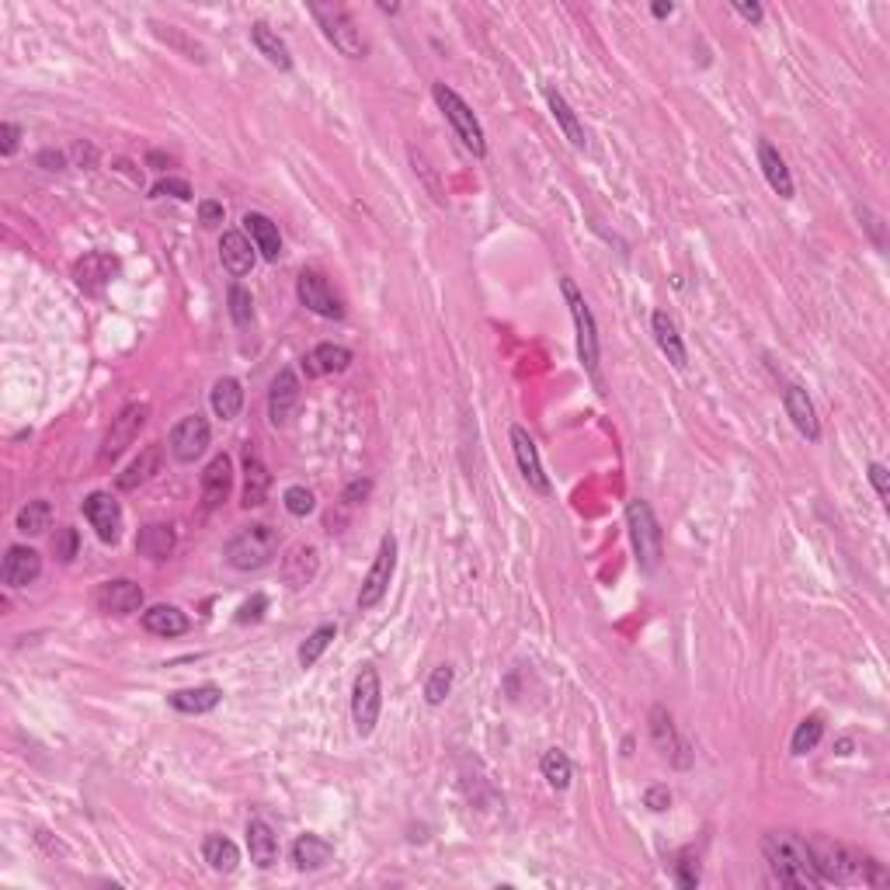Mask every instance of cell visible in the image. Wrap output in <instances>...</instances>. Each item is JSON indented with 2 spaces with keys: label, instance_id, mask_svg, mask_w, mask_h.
Segmentation results:
<instances>
[{
  "label": "cell",
  "instance_id": "9a60e30c",
  "mask_svg": "<svg viewBox=\"0 0 890 890\" xmlns=\"http://www.w3.org/2000/svg\"><path fill=\"white\" fill-rule=\"evenodd\" d=\"M512 449H515V463H519V473H522L525 484H529V491H536L539 498H546V494H550V477H546L543 463H539L536 442H532L529 432L519 425L512 428Z\"/></svg>",
  "mask_w": 890,
  "mask_h": 890
},
{
  "label": "cell",
  "instance_id": "e575fe53",
  "mask_svg": "<svg viewBox=\"0 0 890 890\" xmlns=\"http://www.w3.org/2000/svg\"><path fill=\"white\" fill-rule=\"evenodd\" d=\"M546 101H550V112L553 119H557V126L564 129V136L571 140L574 150H585L588 136H585V126L578 122V115H574V108L567 105V98L560 91H553V87H546Z\"/></svg>",
  "mask_w": 890,
  "mask_h": 890
},
{
  "label": "cell",
  "instance_id": "4fadbf2b",
  "mask_svg": "<svg viewBox=\"0 0 890 890\" xmlns=\"http://www.w3.org/2000/svg\"><path fill=\"white\" fill-rule=\"evenodd\" d=\"M84 519L98 532L101 543H119L122 539V505L108 491H94L84 498Z\"/></svg>",
  "mask_w": 890,
  "mask_h": 890
},
{
  "label": "cell",
  "instance_id": "3957f363",
  "mask_svg": "<svg viewBox=\"0 0 890 890\" xmlns=\"http://www.w3.org/2000/svg\"><path fill=\"white\" fill-rule=\"evenodd\" d=\"M626 525H630V539H633V553H637L640 571H658L661 557H665V536H661L658 515L647 501L633 498L626 505Z\"/></svg>",
  "mask_w": 890,
  "mask_h": 890
},
{
  "label": "cell",
  "instance_id": "f1b7e54d",
  "mask_svg": "<svg viewBox=\"0 0 890 890\" xmlns=\"http://www.w3.org/2000/svg\"><path fill=\"white\" fill-rule=\"evenodd\" d=\"M317 574V550L306 543H296L293 550L282 557V578H286L289 588H303L313 581Z\"/></svg>",
  "mask_w": 890,
  "mask_h": 890
},
{
  "label": "cell",
  "instance_id": "8992f818",
  "mask_svg": "<svg viewBox=\"0 0 890 890\" xmlns=\"http://www.w3.org/2000/svg\"><path fill=\"white\" fill-rule=\"evenodd\" d=\"M435 101H439L442 115L449 119V126L456 129V136L463 140V147L473 153V157H484L487 153V140H484V129H480L477 115H473V108L466 105L463 98H459L456 91H452L449 84H435L432 87Z\"/></svg>",
  "mask_w": 890,
  "mask_h": 890
},
{
  "label": "cell",
  "instance_id": "52a82bcc",
  "mask_svg": "<svg viewBox=\"0 0 890 890\" xmlns=\"http://www.w3.org/2000/svg\"><path fill=\"white\" fill-rule=\"evenodd\" d=\"M379 710H383V682H379V671L372 665H362L352 685V720L362 738H369V734L376 731Z\"/></svg>",
  "mask_w": 890,
  "mask_h": 890
},
{
  "label": "cell",
  "instance_id": "ee69618b",
  "mask_svg": "<svg viewBox=\"0 0 890 890\" xmlns=\"http://www.w3.org/2000/svg\"><path fill=\"white\" fill-rule=\"evenodd\" d=\"M230 317H233V324L240 327V331H244V327H251V320H254V299H251V293H247L244 286H230Z\"/></svg>",
  "mask_w": 890,
  "mask_h": 890
},
{
  "label": "cell",
  "instance_id": "9f6ffc18",
  "mask_svg": "<svg viewBox=\"0 0 890 890\" xmlns=\"http://www.w3.org/2000/svg\"><path fill=\"white\" fill-rule=\"evenodd\" d=\"M199 223L202 226H220L223 223V206H220V202H213V199L199 202Z\"/></svg>",
  "mask_w": 890,
  "mask_h": 890
},
{
  "label": "cell",
  "instance_id": "bcb514c9",
  "mask_svg": "<svg viewBox=\"0 0 890 890\" xmlns=\"http://www.w3.org/2000/svg\"><path fill=\"white\" fill-rule=\"evenodd\" d=\"M282 501H286V512L296 515V519H306V515L317 508V498H313V491H306V487H286V494H282Z\"/></svg>",
  "mask_w": 890,
  "mask_h": 890
},
{
  "label": "cell",
  "instance_id": "44dd1931",
  "mask_svg": "<svg viewBox=\"0 0 890 890\" xmlns=\"http://www.w3.org/2000/svg\"><path fill=\"white\" fill-rule=\"evenodd\" d=\"M247 852H251V863L258 870H272L279 863V838H275L272 824L261 821V817L247 821Z\"/></svg>",
  "mask_w": 890,
  "mask_h": 890
},
{
  "label": "cell",
  "instance_id": "ac0fdd59",
  "mask_svg": "<svg viewBox=\"0 0 890 890\" xmlns=\"http://www.w3.org/2000/svg\"><path fill=\"white\" fill-rule=\"evenodd\" d=\"M299 407V379L293 369H282L279 376L272 379V390H268V418H272L275 428L289 425V418Z\"/></svg>",
  "mask_w": 890,
  "mask_h": 890
},
{
  "label": "cell",
  "instance_id": "c3c4849f",
  "mask_svg": "<svg viewBox=\"0 0 890 890\" xmlns=\"http://www.w3.org/2000/svg\"><path fill=\"white\" fill-rule=\"evenodd\" d=\"M153 199H167V195H171V199H181V202H188L192 199V185H188L185 178H164V181H157V185H153Z\"/></svg>",
  "mask_w": 890,
  "mask_h": 890
},
{
  "label": "cell",
  "instance_id": "db71d44e",
  "mask_svg": "<svg viewBox=\"0 0 890 890\" xmlns=\"http://www.w3.org/2000/svg\"><path fill=\"white\" fill-rule=\"evenodd\" d=\"M870 484H873V491H877L884 501L890 498V473H887L884 463H870Z\"/></svg>",
  "mask_w": 890,
  "mask_h": 890
},
{
  "label": "cell",
  "instance_id": "5bb4252c",
  "mask_svg": "<svg viewBox=\"0 0 890 890\" xmlns=\"http://www.w3.org/2000/svg\"><path fill=\"white\" fill-rule=\"evenodd\" d=\"M167 445H171V456L178 459V463H195V459L209 449V421L202 418V414H188V418H181L178 425L171 428Z\"/></svg>",
  "mask_w": 890,
  "mask_h": 890
},
{
  "label": "cell",
  "instance_id": "e0dca14e",
  "mask_svg": "<svg viewBox=\"0 0 890 890\" xmlns=\"http://www.w3.org/2000/svg\"><path fill=\"white\" fill-rule=\"evenodd\" d=\"M94 605H98L105 616H129V612H136L143 605V588L129 578L108 581V585H101L98 592H94Z\"/></svg>",
  "mask_w": 890,
  "mask_h": 890
},
{
  "label": "cell",
  "instance_id": "5b68a950",
  "mask_svg": "<svg viewBox=\"0 0 890 890\" xmlns=\"http://www.w3.org/2000/svg\"><path fill=\"white\" fill-rule=\"evenodd\" d=\"M310 14L317 18V25L324 28L327 42L338 49L348 60H362L369 53V42L362 39V28L352 21V14L341 4H310Z\"/></svg>",
  "mask_w": 890,
  "mask_h": 890
},
{
  "label": "cell",
  "instance_id": "d6a6232c",
  "mask_svg": "<svg viewBox=\"0 0 890 890\" xmlns=\"http://www.w3.org/2000/svg\"><path fill=\"white\" fill-rule=\"evenodd\" d=\"M220 699H223L220 685H195V689L171 692V706H174V710H178V713H195V717H199V713L216 710V706H220Z\"/></svg>",
  "mask_w": 890,
  "mask_h": 890
},
{
  "label": "cell",
  "instance_id": "8d00e7d4",
  "mask_svg": "<svg viewBox=\"0 0 890 890\" xmlns=\"http://www.w3.org/2000/svg\"><path fill=\"white\" fill-rule=\"evenodd\" d=\"M157 470H160V445L153 442L140 452V459H133V463H129L126 473H119V480H115V484H119V491H136V487L147 484Z\"/></svg>",
  "mask_w": 890,
  "mask_h": 890
},
{
  "label": "cell",
  "instance_id": "d6986e66",
  "mask_svg": "<svg viewBox=\"0 0 890 890\" xmlns=\"http://www.w3.org/2000/svg\"><path fill=\"white\" fill-rule=\"evenodd\" d=\"M233 491V463L226 452L209 459V466L202 470V505L220 508Z\"/></svg>",
  "mask_w": 890,
  "mask_h": 890
},
{
  "label": "cell",
  "instance_id": "7dc6e473",
  "mask_svg": "<svg viewBox=\"0 0 890 890\" xmlns=\"http://www.w3.org/2000/svg\"><path fill=\"white\" fill-rule=\"evenodd\" d=\"M675 880H678V887H685V890H692L699 884V859L692 856L689 849L682 852V856H678V863H675Z\"/></svg>",
  "mask_w": 890,
  "mask_h": 890
},
{
  "label": "cell",
  "instance_id": "d4e9b609",
  "mask_svg": "<svg viewBox=\"0 0 890 890\" xmlns=\"http://www.w3.org/2000/svg\"><path fill=\"white\" fill-rule=\"evenodd\" d=\"M758 164H762V174H765V181H769L772 192H776L779 199H793V174H790V167H786L783 153L772 147L769 140L758 143Z\"/></svg>",
  "mask_w": 890,
  "mask_h": 890
},
{
  "label": "cell",
  "instance_id": "94428289",
  "mask_svg": "<svg viewBox=\"0 0 890 890\" xmlns=\"http://www.w3.org/2000/svg\"><path fill=\"white\" fill-rule=\"evenodd\" d=\"M671 11H675V4H671V0H658V4L651 7V14H654V18H668Z\"/></svg>",
  "mask_w": 890,
  "mask_h": 890
},
{
  "label": "cell",
  "instance_id": "ffe728a7",
  "mask_svg": "<svg viewBox=\"0 0 890 890\" xmlns=\"http://www.w3.org/2000/svg\"><path fill=\"white\" fill-rule=\"evenodd\" d=\"M783 407H786V414H790L793 428H797L804 439H811V442L821 439V421H817V411H814V404H811V397H807L804 386H793V383L786 386V390H783Z\"/></svg>",
  "mask_w": 890,
  "mask_h": 890
},
{
  "label": "cell",
  "instance_id": "7a4b0ae2",
  "mask_svg": "<svg viewBox=\"0 0 890 890\" xmlns=\"http://www.w3.org/2000/svg\"><path fill=\"white\" fill-rule=\"evenodd\" d=\"M762 856H765V863H769L776 884L807 887V890L824 887V880L817 877V870H814L811 849H807L804 838L790 835V831H769V835L762 838Z\"/></svg>",
  "mask_w": 890,
  "mask_h": 890
},
{
  "label": "cell",
  "instance_id": "6f0895ef",
  "mask_svg": "<svg viewBox=\"0 0 890 890\" xmlns=\"http://www.w3.org/2000/svg\"><path fill=\"white\" fill-rule=\"evenodd\" d=\"M35 164L46 167V171H63V167H67V157H63V153H56V150H42L39 157H35Z\"/></svg>",
  "mask_w": 890,
  "mask_h": 890
},
{
  "label": "cell",
  "instance_id": "7402d4cb",
  "mask_svg": "<svg viewBox=\"0 0 890 890\" xmlns=\"http://www.w3.org/2000/svg\"><path fill=\"white\" fill-rule=\"evenodd\" d=\"M348 366H352V352H348L345 345H334V341H324V345L310 348L303 359V372L310 379L331 376V372H345Z\"/></svg>",
  "mask_w": 890,
  "mask_h": 890
},
{
  "label": "cell",
  "instance_id": "680465c9",
  "mask_svg": "<svg viewBox=\"0 0 890 890\" xmlns=\"http://www.w3.org/2000/svg\"><path fill=\"white\" fill-rule=\"evenodd\" d=\"M734 11H738L741 18L755 21V25H758V21H762V7H758V4H741V0H738V4H734Z\"/></svg>",
  "mask_w": 890,
  "mask_h": 890
},
{
  "label": "cell",
  "instance_id": "6da1fadb",
  "mask_svg": "<svg viewBox=\"0 0 890 890\" xmlns=\"http://www.w3.org/2000/svg\"><path fill=\"white\" fill-rule=\"evenodd\" d=\"M807 849H811L814 870L824 884H887L884 866L852 845L831 842V838H807Z\"/></svg>",
  "mask_w": 890,
  "mask_h": 890
},
{
  "label": "cell",
  "instance_id": "681fc988",
  "mask_svg": "<svg viewBox=\"0 0 890 890\" xmlns=\"http://www.w3.org/2000/svg\"><path fill=\"white\" fill-rule=\"evenodd\" d=\"M77 529H70V525H63L60 532H56V539H53V553L56 557L63 560V564H70V560L77 557Z\"/></svg>",
  "mask_w": 890,
  "mask_h": 890
},
{
  "label": "cell",
  "instance_id": "11a10c76",
  "mask_svg": "<svg viewBox=\"0 0 890 890\" xmlns=\"http://www.w3.org/2000/svg\"><path fill=\"white\" fill-rule=\"evenodd\" d=\"M18 140H21V129L14 126V122H4V126H0V153H4V157H14Z\"/></svg>",
  "mask_w": 890,
  "mask_h": 890
},
{
  "label": "cell",
  "instance_id": "836d02e7",
  "mask_svg": "<svg viewBox=\"0 0 890 890\" xmlns=\"http://www.w3.org/2000/svg\"><path fill=\"white\" fill-rule=\"evenodd\" d=\"M209 404H213L216 418H223V421L237 418V414L244 411V386H240V379H233V376L216 379L213 393H209Z\"/></svg>",
  "mask_w": 890,
  "mask_h": 890
},
{
  "label": "cell",
  "instance_id": "7bdbcfd3",
  "mask_svg": "<svg viewBox=\"0 0 890 890\" xmlns=\"http://www.w3.org/2000/svg\"><path fill=\"white\" fill-rule=\"evenodd\" d=\"M821 738H824V720L817 717H807V720H800L797 724V731H793V755H807V751H814L817 744H821Z\"/></svg>",
  "mask_w": 890,
  "mask_h": 890
},
{
  "label": "cell",
  "instance_id": "7c38bea8",
  "mask_svg": "<svg viewBox=\"0 0 890 890\" xmlns=\"http://www.w3.org/2000/svg\"><path fill=\"white\" fill-rule=\"evenodd\" d=\"M296 296H299V303H303L310 313H317V317H327V320L345 317V303H341V296L327 286V279L320 272H303V275H299V279H296Z\"/></svg>",
  "mask_w": 890,
  "mask_h": 890
},
{
  "label": "cell",
  "instance_id": "cb8c5ba5",
  "mask_svg": "<svg viewBox=\"0 0 890 890\" xmlns=\"http://www.w3.org/2000/svg\"><path fill=\"white\" fill-rule=\"evenodd\" d=\"M220 261H223V268L233 275V279H244V275L254 268L251 240H247L240 230H223V237H220Z\"/></svg>",
  "mask_w": 890,
  "mask_h": 890
},
{
  "label": "cell",
  "instance_id": "f5cc1de1",
  "mask_svg": "<svg viewBox=\"0 0 890 890\" xmlns=\"http://www.w3.org/2000/svg\"><path fill=\"white\" fill-rule=\"evenodd\" d=\"M644 804L651 807L654 814L668 811V807H671V790H668V786H651V790L644 793Z\"/></svg>",
  "mask_w": 890,
  "mask_h": 890
},
{
  "label": "cell",
  "instance_id": "b9f144b4",
  "mask_svg": "<svg viewBox=\"0 0 890 890\" xmlns=\"http://www.w3.org/2000/svg\"><path fill=\"white\" fill-rule=\"evenodd\" d=\"M539 769H543V779L553 786V790H567V786H571V758H567L564 751H557V748L546 751Z\"/></svg>",
  "mask_w": 890,
  "mask_h": 890
},
{
  "label": "cell",
  "instance_id": "603a6c76",
  "mask_svg": "<svg viewBox=\"0 0 890 890\" xmlns=\"http://www.w3.org/2000/svg\"><path fill=\"white\" fill-rule=\"evenodd\" d=\"M651 331H654V341H658V348L665 352V359L671 362V366H675V369L689 366V352H685V341H682V334H678L675 320H671L665 310H654Z\"/></svg>",
  "mask_w": 890,
  "mask_h": 890
},
{
  "label": "cell",
  "instance_id": "74e56055",
  "mask_svg": "<svg viewBox=\"0 0 890 890\" xmlns=\"http://www.w3.org/2000/svg\"><path fill=\"white\" fill-rule=\"evenodd\" d=\"M202 856H206L209 870H216V873H233L240 863V849L226 835H206V842H202Z\"/></svg>",
  "mask_w": 890,
  "mask_h": 890
},
{
  "label": "cell",
  "instance_id": "f907efd6",
  "mask_svg": "<svg viewBox=\"0 0 890 890\" xmlns=\"http://www.w3.org/2000/svg\"><path fill=\"white\" fill-rule=\"evenodd\" d=\"M265 609H268V598L265 595L247 598V602L240 605V612H237V623H258V619L265 616Z\"/></svg>",
  "mask_w": 890,
  "mask_h": 890
},
{
  "label": "cell",
  "instance_id": "4316f807",
  "mask_svg": "<svg viewBox=\"0 0 890 890\" xmlns=\"http://www.w3.org/2000/svg\"><path fill=\"white\" fill-rule=\"evenodd\" d=\"M188 626L192 623L178 605H153V609L143 612V630L153 633V637H185Z\"/></svg>",
  "mask_w": 890,
  "mask_h": 890
},
{
  "label": "cell",
  "instance_id": "816d5d0a",
  "mask_svg": "<svg viewBox=\"0 0 890 890\" xmlns=\"http://www.w3.org/2000/svg\"><path fill=\"white\" fill-rule=\"evenodd\" d=\"M856 213H859V220H863L866 230H870L873 244H877V247H884V244H887V240H884V220H880V216L873 213V209H866V206H859Z\"/></svg>",
  "mask_w": 890,
  "mask_h": 890
},
{
  "label": "cell",
  "instance_id": "ab89813d",
  "mask_svg": "<svg viewBox=\"0 0 890 890\" xmlns=\"http://www.w3.org/2000/svg\"><path fill=\"white\" fill-rule=\"evenodd\" d=\"M53 522V505L49 501H28L25 508L18 512V532L25 536H42Z\"/></svg>",
  "mask_w": 890,
  "mask_h": 890
},
{
  "label": "cell",
  "instance_id": "60d3db41",
  "mask_svg": "<svg viewBox=\"0 0 890 890\" xmlns=\"http://www.w3.org/2000/svg\"><path fill=\"white\" fill-rule=\"evenodd\" d=\"M153 35H157V39H164L167 46H174V49H178V53H185V60L206 63V49H202L199 42L188 39V35L181 32V28H174V25H160V21H153Z\"/></svg>",
  "mask_w": 890,
  "mask_h": 890
},
{
  "label": "cell",
  "instance_id": "83f0119b",
  "mask_svg": "<svg viewBox=\"0 0 890 890\" xmlns=\"http://www.w3.org/2000/svg\"><path fill=\"white\" fill-rule=\"evenodd\" d=\"M268 466L261 463V456L254 449H244V508H261L268 498Z\"/></svg>",
  "mask_w": 890,
  "mask_h": 890
},
{
  "label": "cell",
  "instance_id": "9c48e42d",
  "mask_svg": "<svg viewBox=\"0 0 890 890\" xmlns=\"http://www.w3.org/2000/svg\"><path fill=\"white\" fill-rule=\"evenodd\" d=\"M393 571H397V539H393V532H386V536L379 539L376 560H372L366 581H362L359 609H376V605L383 602L386 592H390Z\"/></svg>",
  "mask_w": 890,
  "mask_h": 890
},
{
  "label": "cell",
  "instance_id": "4dcf8cb0",
  "mask_svg": "<svg viewBox=\"0 0 890 890\" xmlns=\"http://www.w3.org/2000/svg\"><path fill=\"white\" fill-rule=\"evenodd\" d=\"M651 738L658 744L661 755L671 758L675 765H682V755H678V751H689V744L675 734V724H671V713L665 706H654L651 710Z\"/></svg>",
  "mask_w": 890,
  "mask_h": 890
},
{
  "label": "cell",
  "instance_id": "f6af8a7d",
  "mask_svg": "<svg viewBox=\"0 0 890 890\" xmlns=\"http://www.w3.org/2000/svg\"><path fill=\"white\" fill-rule=\"evenodd\" d=\"M452 692V668L449 665H439L428 675V685H425V699L428 706H442L445 696Z\"/></svg>",
  "mask_w": 890,
  "mask_h": 890
},
{
  "label": "cell",
  "instance_id": "f546056e",
  "mask_svg": "<svg viewBox=\"0 0 890 890\" xmlns=\"http://www.w3.org/2000/svg\"><path fill=\"white\" fill-rule=\"evenodd\" d=\"M244 226L254 240V251H261L265 261H279L282 258V237H279V226L268 220L265 213H247Z\"/></svg>",
  "mask_w": 890,
  "mask_h": 890
},
{
  "label": "cell",
  "instance_id": "f35d334b",
  "mask_svg": "<svg viewBox=\"0 0 890 890\" xmlns=\"http://www.w3.org/2000/svg\"><path fill=\"white\" fill-rule=\"evenodd\" d=\"M334 637H338V626H334V623L317 626V630H313L310 637L303 640V647H299V665H303V668H313V665H317V661L324 658L327 647H331V640H334Z\"/></svg>",
  "mask_w": 890,
  "mask_h": 890
},
{
  "label": "cell",
  "instance_id": "ba28073f",
  "mask_svg": "<svg viewBox=\"0 0 890 890\" xmlns=\"http://www.w3.org/2000/svg\"><path fill=\"white\" fill-rule=\"evenodd\" d=\"M560 289H564L567 306H571V317H574V327H578V355H581V362H585V369L598 379V355H602V352H598L595 317H592V310H588L585 296H581L578 286H574V279H560Z\"/></svg>",
  "mask_w": 890,
  "mask_h": 890
},
{
  "label": "cell",
  "instance_id": "2e32d148",
  "mask_svg": "<svg viewBox=\"0 0 890 890\" xmlns=\"http://www.w3.org/2000/svg\"><path fill=\"white\" fill-rule=\"evenodd\" d=\"M42 574V557L32 546H7L4 564H0V581L7 588H28Z\"/></svg>",
  "mask_w": 890,
  "mask_h": 890
},
{
  "label": "cell",
  "instance_id": "277c9868",
  "mask_svg": "<svg viewBox=\"0 0 890 890\" xmlns=\"http://www.w3.org/2000/svg\"><path fill=\"white\" fill-rule=\"evenodd\" d=\"M275 550H279V532L272 525L258 522V525H247L244 532L226 543V560L230 567L237 571H261L275 560Z\"/></svg>",
  "mask_w": 890,
  "mask_h": 890
},
{
  "label": "cell",
  "instance_id": "30bf717a",
  "mask_svg": "<svg viewBox=\"0 0 890 890\" xmlns=\"http://www.w3.org/2000/svg\"><path fill=\"white\" fill-rule=\"evenodd\" d=\"M150 418V407L147 404H129L119 411V418H112V428H108L105 442H101V452L98 459L101 463H112V459H119L122 452L129 449L136 439H140L143 425H147Z\"/></svg>",
  "mask_w": 890,
  "mask_h": 890
},
{
  "label": "cell",
  "instance_id": "d590c367",
  "mask_svg": "<svg viewBox=\"0 0 890 890\" xmlns=\"http://www.w3.org/2000/svg\"><path fill=\"white\" fill-rule=\"evenodd\" d=\"M136 550H140V557H147V560H167L174 553V529L171 525H160V522L143 525L140 536H136Z\"/></svg>",
  "mask_w": 890,
  "mask_h": 890
},
{
  "label": "cell",
  "instance_id": "484cf974",
  "mask_svg": "<svg viewBox=\"0 0 890 890\" xmlns=\"http://www.w3.org/2000/svg\"><path fill=\"white\" fill-rule=\"evenodd\" d=\"M251 42H254V49H258V53L272 63V67L293 70V53H289L286 39H282L275 28H268L265 21H254V25H251Z\"/></svg>",
  "mask_w": 890,
  "mask_h": 890
},
{
  "label": "cell",
  "instance_id": "1f68e13d",
  "mask_svg": "<svg viewBox=\"0 0 890 890\" xmlns=\"http://www.w3.org/2000/svg\"><path fill=\"white\" fill-rule=\"evenodd\" d=\"M334 856V845L327 842V838L313 835V831H306V835H299L293 842V863L296 870H320V866H327Z\"/></svg>",
  "mask_w": 890,
  "mask_h": 890
},
{
  "label": "cell",
  "instance_id": "91938a15",
  "mask_svg": "<svg viewBox=\"0 0 890 890\" xmlns=\"http://www.w3.org/2000/svg\"><path fill=\"white\" fill-rule=\"evenodd\" d=\"M147 164H150V167H157V171H167V167H171V160H167L164 153L150 150V153H147Z\"/></svg>",
  "mask_w": 890,
  "mask_h": 890
},
{
  "label": "cell",
  "instance_id": "8fae6325",
  "mask_svg": "<svg viewBox=\"0 0 890 890\" xmlns=\"http://www.w3.org/2000/svg\"><path fill=\"white\" fill-rule=\"evenodd\" d=\"M119 272H122V261L115 258V254L91 251V254H84V258H80L77 265H74V282H77L80 293L101 296L115 279H119Z\"/></svg>",
  "mask_w": 890,
  "mask_h": 890
}]
</instances>
